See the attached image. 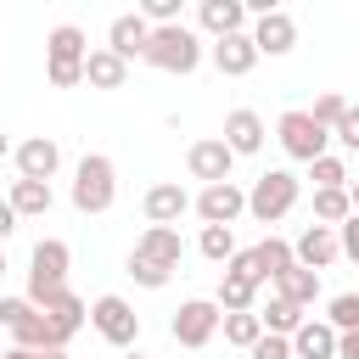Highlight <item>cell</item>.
<instances>
[{"instance_id":"6da1fadb","label":"cell","mask_w":359,"mask_h":359,"mask_svg":"<svg viewBox=\"0 0 359 359\" xmlns=\"http://www.w3.org/2000/svg\"><path fill=\"white\" fill-rule=\"evenodd\" d=\"M67 269H73V252H67V241L62 236H39L34 241V252H28V303H39V309H50L62 292H73L67 286Z\"/></svg>"},{"instance_id":"7a4b0ae2","label":"cell","mask_w":359,"mask_h":359,"mask_svg":"<svg viewBox=\"0 0 359 359\" xmlns=\"http://www.w3.org/2000/svg\"><path fill=\"white\" fill-rule=\"evenodd\" d=\"M67 202H73L84 219L107 213V208L118 202V163H112L107 151H84L79 168H73V191H67Z\"/></svg>"},{"instance_id":"3957f363","label":"cell","mask_w":359,"mask_h":359,"mask_svg":"<svg viewBox=\"0 0 359 359\" xmlns=\"http://www.w3.org/2000/svg\"><path fill=\"white\" fill-rule=\"evenodd\" d=\"M84 56H90V39H84L79 22H56V28L45 34V79H50L56 90L84 84Z\"/></svg>"},{"instance_id":"277c9868","label":"cell","mask_w":359,"mask_h":359,"mask_svg":"<svg viewBox=\"0 0 359 359\" xmlns=\"http://www.w3.org/2000/svg\"><path fill=\"white\" fill-rule=\"evenodd\" d=\"M202 39H196V28H185V22H163V28H151V45H146V67H157V73H196L202 67Z\"/></svg>"},{"instance_id":"5b68a950","label":"cell","mask_w":359,"mask_h":359,"mask_svg":"<svg viewBox=\"0 0 359 359\" xmlns=\"http://www.w3.org/2000/svg\"><path fill=\"white\" fill-rule=\"evenodd\" d=\"M297 196H303V180H297L292 168H264V174L252 180V191H247V213H252L258 224H280V219L297 208Z\"/></svg>"},{"instance_id":"8992f818","label":"cell","mask_w":359,"mask_h":359,"mask_svg":"<svg viewBox=\"0 0 359 359\" xmlns=\"http://www.w3.org/2000/svg\"><path fill=\"white\" fill-rule=\"evenodd\" d=\"M275 140H280V151H286L292 163H314V157H325L331 129H320L309 107H292V112L275 118Z\"/></svg>"},{"instance_id":"52a82bcc","label":"cell","mask_w":359,"mask_h":359,"mask_svg":"<svg viewBox=\"0 0 359 359\" xmlns=\"http://www.w3.org/2000/svg\"><path fill=\"white\" fill-rule=\"evenodd\" d=\"M90 325H95V337L112 342V348H135V342H140V314H135V303L118 297V292H101V297L90 303Z\"/></svg>"},{"instance_id":"ba28073f","label":"cell","mask_w":359,"mask_h":359,"mask_svg":"<svg viewBox=\"0 0 359 359\" xmlns=\"http://www.w3.org/2000/svg\"><path fill=\"white\" fill-rule=\"evenodd\" d=\"M219 325H224V309H219L213 297H185V303L174 309V320H168V337H174L180 348H208V342L219 337Z\"/></svg>"},{"instance_id":"9c48e42d","label":"cell","mask_w":359,"mask_h":359,"mask_svg":"<svg viewBox=\"0 0 359 359\" xmlns=\"http://www.w3.org/2000/svg\"><path fill=\"white\" fill-rule=\"evenodd\" d=\"M185 168H191V180L219 185V180H230V174H236V151L224 146V135H202V140H191V146H185Z\"/></svg>"},{"instance_id":"30bf717a","label":"cell","mask_w":359,"mask_h":359,"mask_svg":"<svg viewBox=\"0 0 359 359\" xmlns=\"http://www.w3.org/2000/svg\"><path fill=\"white\" fill-rule=\"evenodd\" d=\"M191 213H196L202 224H230V230H236V219L247 213V191H241L236 180L202 185V191H196V202H191Z\"/></svg>"},{"instance_id":"8fae6325","label":"cell","mask_w":359,"mask_h":359,"mask_svg":"<svg viewBox=\"0 0 359 359\" xmlns=\"http://www.w3.org/2000/svg\"><path fill=\"white\" fill-rule=\"evenodd\" d=\"M191 191L180 185V180H157V185H146V196H140V213H146V224H180L185 213H191Z\"/></svg>"},{"instance_id":"7c38bea8","label":"cell","mask_w":359,"mask_h":359,"mask_svg":"<svg viewBox=\"0 0 359 359\" xmlns=\"http://www.w3.org/2000/svg\"><path fill=\"white\" fill-rule=\"evenodd\" d=\"M11 157H17V180H56V168H62V146L50 135H28Z\"/></svg>"},{"instance_id":"4fadbf2b","label":"cell","mask_w":359,"mask_h":359,"mask_svg":"<svg viewBox=\"0 0 359 359\" xmlns=\"http://www.w3.org/2000/svg\"><path fill=\"white\" fill-rule=\"evenodd\" d=\"M213 67L224 73V79H247L264 56H258V45H252V34H224V39H213Z\"/></svg>"},{"instance_id":"5bb4252c","label":"cell","mask_w":359,"mask_h":359,"mask_svg":"<svg viewBox=\"0 0 359 359\" xmlns=\"http://www.w3.org/2000/svg\"><path fill=\"white\" fill-rule=\"evenodd\" d=\"M292 252H297V264H303V269H331V264L342 258L337 224H309V230L292 241Z\"/></svg>"},{"instance_id":"9a60e30c","label":"cell","mask_w":359,"mask_h":359,"mask_svg":"<svg viewBox=\"0 0 359 359\" xmlns=\"http://www.w3.org/2000/svg\"><path fill=\"white\" fill-rule=\"evenodd\" d=\"M264 118L252 112V107H236V112H224V146L236 151V157H258L264 151Z\"/></svg>"},{"instance_id":"2e32d148","label":"cell","mask_w":359,"mask_h":359,"mask_svg":"<svg viewBox=\"0 0 359 359\" xmlns=\"http://www.w3.org/2000/svg\"><path fill=\"white\" fill-rule=\"evenodd\" d=\"M45 320H50V348H67V342L84 331V320H90V303H84L79 292H62V297L45 309Z\"/></svg>"},{"instance_id":"e0dca14e","label":"cell","mask_w":359,"mask_h":359,"mask_svg":"<svg viewBox=\"0 0 359 359\" xmlns=\"http://www.w3.org/2000/svg\"><path fill=\"white\" fill-rule=\"evenodd\" d=\"M252 45H258V56H286L292 45H297V22L286 17V11H269V17H252Z\"/></svg>"},{"instance_id":"ac0fdd59","label":"cell","mask_w":359,"mask_h":359,"mask_svg":"<svg viewBox=\"0 0 359 359\" xmlns=\"http://www.w3.org/2000/svg\"><path fill=\"white\" fill-rule=\"evenodd\" d=\"M146 45H151V22H146L140 11L112 17V28H107V50H118L123 62H135V56H146Z\"/></svg>"},{"instance_id":"d6986e66","label":"cell","mask_w":359,"mask_h":359,"mask_svg":"<svg viewBox=\"0 0 359 359\" xmlns=\"http://www.w3.org/2000/svg\"><path fill=\"white\" fill-rule=\"evenodd\" d=\"M135 252H140V258H151V264H163V269H180L185 241H180V230H174V224H146V230L135 236Z\"/></svg>"},{"instance_id":"ffe728a7","label":"cell","mask_w":359,"mask_h":359,"mask_svg":"<svg viewBox=\"0 0 359 359\" xmlns=\"http://www.w3.org/2000/svg\"><path fill=\"white\" fill-rule=\"evenodd\" d=\"M337 342H342V331L331 320H314V314L292 331V353L297 359H337Z\"/></svg>"},{"instance_id":"44dd1931","label":"cell","mask_w":359,"mask_h":359,"mask_svg":"<svg viewBox=\"0 0 359 359\" xmlns=\"http://www.w3.org/2000/svg\"><path fill=\"white\" fill-rule=\"evenodd\" d=\"M247 6L241 0H196V22H202V34H213V39H224V34H247Z\"/></svg>"},{"instance_id":"7402d4cb","label":"cell","mask_w":359,"mask_h":359,"mask_svg":"<svg viewBox=\"0 0 359 359\" xmlns=\"http://www.w3.org/2000/svg\"><path fill=\"white\" fill-rule=\"evenodd\" d=\"M84 84H90V90H123V84H129V62L101 45V50L84 56Z\"/></svg>"},{"instance_id":"603a6c76","label":"cell","mask_w":359,"mask_h":359,"mask_svg":"<svg viewBox=\"0 0 359 359\" xmlns=\"http://www.w3.org/2000/svg\"><path fill=\"white\" fill-rule=\"evenodd\" d=\"M6 202L17 208V219H45L50 202H56V191H50V180H11Z\"/></svg>"},{"instance_id":"cb8c5ba5","label":"cell","mask_w":359,"mask_h":359,"mask_svg":"<svg viewBox=\"0 0 359 359\" xmlns=\"http://www.w3.org/2000/svg\"><path fill=\"white\" fill-rule=\"evenodd\" d=\"M258 292H264V280L224 269V275H219V297H213V303H219L224 314H236V309H258Z\"/></svg>"},{"instance_id":"d4e9b609","label":"cell","mask_w":359,"mask_h":359,"mask_svg":"<svg viewBox=\"0 0 359 359\" xmlns=\"http://www.w3.org/2000/svg\"><path fill=\"white\" fill-rule=\"evenodd\" d=\"M269 292H280V297H292L297 309H314V297H320V269H303V264H292Z\"/></svg>"},{"instance_id":"484cf974","label":"cell","mask_w":359,"mask_h":359,"mask_svg":"<svg viewBox=\"0 0 359 359\" xmlns=\"http://www.w3.org/2000/svg\"><path fill=\"white\" fill-rule=\"evenodd\" d=\"M258 320H264V331H275V337H292L303 320H309V309H297L292 297H280V292H269V303L258 309Z\"/></svg>"},{"instance_id":"4316f807","label":"cell","mask_w":359,"mask_h":359,"mask_svg":"<svg viewBox=\"0 0 359 359\" xmlns=\"http://www.w3.org/2000/svg\"><path fill=\"white\" fill-rule=\"evenodd\" d=\"M342 219H353L348 185H314V224H342Z\"/></svg>"},{"instance_id":"83f0119b","label":"cell","mask_w":359,"mask_h":359,"mask_svg":"<svg viewBox=\"0 0 359 359\" xmlns=\"http://www.w3.org/2000/svg\"><path fill=\"white\" fill-rule=\"evenodd\" d=\"M252 252H258V269H264V280H269V286H275V280H280V275H286V269L297 264L292 241H280V236H264V241H258Z\"/></svg>"},{"instance_id":"f1b7e54d","label":"cell","mask_w":359,"mask_h":359,"mask_svg":"<svg viewBox=\"0 0 359 359\" xmlns=\"http://www.w3.org/2000/svg\"><path fill=\"white\" fill-rule=\"evenodd\" d=\"M219 331H224V342H230V348H241V353H247V348L264 337V320H258V309H236V314H224V325H219Z\"/></svg>"},{"instance_id":"f546056e","label":"cell","mask_w":359,"mask_h":359,"mask_svg":"<svg viewBox=\"0 0 359 359\" xmlns=\"http://www.w3.org/2000/svg\"><path fill=\"white\" fill-rule=\"evenodd\" d=\"M196 252H202L208 264H230V258H236V230H230V224H202Z\"/></svg>"},{"instance_id":"4dcf8cb0","label":"cell","mask_w":359,"mask_h":359,"mask_svg":"<svg viewBox=\"0 0 359 359\" xmlns=\"http://www.w3.org/2000/svg\"><path fill=\"white\" fill-rule=\"evenodd\" d=\"M123 269H129V280H135V286H146V292H163V286H168V275H174V269H163V264H151V258H140V252H129V264H123Z\"/></svg>"},{"instance_id":"1f68e13d","label":"cell","mask_w":359,"mask_h":359,"mask_svg":"<svg viewBox=\"0 0 359 359\" xmlns=\"http://www.w3.org/2000/svg\"><path fill=\"white\" fill-rule=\"evenodd\" d=\"M325 320H331L337 331H359V292H337V297L325 303Z\"/></svg>"},{"instance_id":"d6a6232c","label":"cell","mask_w":359,"mask_h":359,"mask_svg":"<svg viewBox=\"0 0 359 359\" xmlns=\"http://www.w3.org/2000/svg\"><path fill=\"white\" fill-rule=\"evenodd\" d=\"M309 180H314V185H348L353 174H348V163H342L337 151H325V157H314V163H309Z\"/></svg>"},{"instance_id":"836d02e7","label":"cell","mask_w":359,"mask_h":359,"mask_svg":"<svg viewBox=\"0 0 359 359\" xmlns=\"http://www.w3.org/2000/svg\"><path fill=\"white\" fill-rule=\"evenodd\" d=\"M309 112H314V123H320V129H337V123H342V112H348V95L325 90V95H314V107H309Z\"/></svg>"},{"instance_id":"e575fe53","label":"cell","mask_w":359,"mask_h":359,"mask_svg":"<svg viewBox=\"0 0 359 359\" xmlns=\"http://www.w3.org/2000/svg\"><path fill=\"white\" fill-rule=\"evenodd\" d=\"M247 359H297V353H292V337H275V331H264V337L247 348Z\"/></svg>"},{"instance_id":"d590c367","label":"cell","mask_w":359,"mask_h":359,"mask_svg":"<svg viewBox=\"0 0 359 359\" xmlns=\"http://www.w3.org/2000/svg\"><path fill=\"white\" fill-rule=\"evenodd\" d=\"M140 6V17L151 22V28H163V22H180V11H185V0H135Z\"/></svg>"},{"instance_id":"8d00e7d4","label":"cell","mask_w":359,"mask_h":359,"mask_svg":"<svg viewBox=\"0 0 359 359\" xmlns=\"http://www.w3.org/2000/svg\"><path fill=\"white\" fill-rule=\"evenodd\" d=\"M331 135L342 140V151H359V107H353V101H348V112H342V123H337Z\"/></svg>"},{"instance_id":"74e56055","label":"cell","mask_w":359,"mask_h":359,"mask_svg":"<svg viewBox=\"0 0 359 359\" xmlns=\"http://www.w3.org/2000/svg\"><path fill=\"white\" fill-rule=\"evenodd\" d=\"M337 241H342V258H348V264H359V213L337 224Z\"/></svg>"},{"instance_id":"f35d334b","label":"cell","mask_w":359,"mask_h":359,"mask_svg":"<svg viewBox=\"0 0 359 359\" xmlns=\"http://www.w3.org/2000/svg\"><path fill=\"white\" fill-rule=\"evenodd\" d=\"M11 230H17V208L0 196V247H6V236H11Z\"/></svg>"},{"instance_id":"ab89813d","label":"cell","mask_w":359,"mask_h":359,"mask_svg":"<svg viewBox=\"0 0 359 359\" xmlns=\"http://www.w3.org/2000/svg\"><path fill=\"white\" fill-rule=\"evenodd\" d=\"M337 359H359V331H342V342H337Z\"/></svg>"},{"instance_id":"60d3db41","label":"cell","mask_w":359,"mask_h":359,"mask_svg":"<svg viewBox=\"0 0 359 359\" xmlns=\"http://www.w3.org/2000/svg\"><path fill=\"white\" fill-rule=\"evenodd\" d=\"M252 17H269V11H280V0H241Z\"/></svg>"},{"instance_id":"b9f144b4","label":"cell","mask_w":359,"mask_h":359,"mask_svg":"<svg viewBox=\"0 0 359 359\" xmlns=\"http://www.w3.org/2000/svg\"><path fill=\"white\" fill-rule=\"evenodd\" d=\"M34 359H67V348H34Z\"/></svg>"},{"instance_id":"7bdbcfd3","label":"cell","mask_w":359,"mask_h":359,"mask_svg":"<svg viewBox=\"0 0 359 359\" xmlns=\"http://www.w3.org/2000/svg\"><path fill=\"white\" fill-rule=\"evenodd\" d=\"M0 359H34V348H6Z\"/></svg>"},{"instance_id":"ee69618b","label":"cell","mask_w":359,"mask_h":359,"mask_svg":"<svg viewBox=\"0 0 359 359\" xmlns=\"http://www.w3.org/2000/svg\"><path fill=\"white\" fill-rule=\"evenodd\" d=\"M348 196H353V213H359V180H348Z\"/></svg>"},{"instance_id":"f6af8a7d","label":"cell","mask_w":359,"mask_h":359,"mask_svg":"<svg viewBox=\"0 0 359 359\" xmlns=\"http://www.w3.org/2000/svg\"><path fill=\"white\" fill-rule=\"evenodd\" d=\"M123 359H151V353H140V348H123Z\"/></svg>"},{"instance_id":"bcb514c9","label":"cell","mask_w":359,"mask_h":359,"mask_svg":"<svg viewBox=\"0 0 359 359\" xmlns=\"http://www.w3.org/2000/svg\"><path fill=\"white\" fill-rule=\"evenodd\" d=\"M6 151H11V146H6V129H0V157H6Z\"/></svg>"},{"instance_id":"7dc6e473","label":"cell","mask_w":359,"mask_h":359,"mask_svg":"<svg viewBox=\"0 0 359 359\" xmlns=\"http://www.w3.org/2000/svg\"><path fill=\"white\" fill-rule=\"evenodd\" d=\"M0 275H6V247H0Z\"/></svg>"}]
</instances>
